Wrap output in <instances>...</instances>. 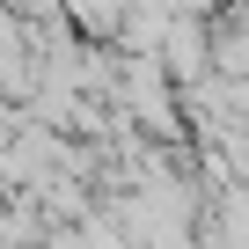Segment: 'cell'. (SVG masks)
Wrapping results in <instances>:
<instances>
[{
	"mask_svg": "<svg viewBox=\"0 0 249 249\" xmlns=\"http://www.w3.org/2000/svg\"><path fill=\"white\" fill-rule=\"evenodd\" d=\"M73 8H81V15L95 22V30H110V22L124 15V0H73Z\"/></svg>",
	"mask_w": 249,
	"mask_h": 249,
	"instance_id": "1",
	"label": "cell"
}]
</instances>
